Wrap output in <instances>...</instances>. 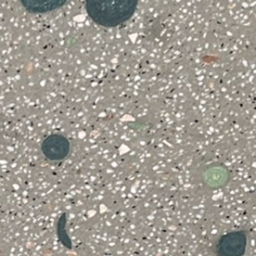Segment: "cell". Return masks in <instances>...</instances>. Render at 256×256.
Listing matches in <instances>:
<instances>
[{
  "label": "cell",
  "mask_w": 256,
  "mask_h": 256,
  "mask_svg": "<svg viewBox=\"0 0 256 256\" xmlns=\"http://www.w3.org/2000/svg\"><path fill=\"white\" fill-rule=\"evenodd\" d=\"M231 181V173L222 164H212L206 167L201 174L202 184L209 190L221 189Z\"/></svg>",
  "instance_id": "3"
},
{
  "label": "cell",
  "mask_w": 256,
  "mask_h": 256,
  "mask_svg": "<svg viewBox=\"0 0 256 256\" xmlns=\"http://www.w3.org/2000/svg\"><path fill=\"white\" fill-rule=\"evenodd\" d=\"M22 6L31 13H47L62 7L67 0H19Z\"/></svg>",
  "instance_id": "5"
},
{
  "label": "cell",
  "mask_w": 256,
  "mask_h": 256,
  "mask_svg": "<svg viewBox=\"0 0 256 256\" xmlns=\"http://www.w3.org/2000/svg\"><path fill=\"white\" fill-rule=\"evenodd\" d=\"M138 0H85L88 16L103 27H116L131 18Z\"/></svg>",
  "instance_id": "1"
},
{
  "label": "cell",
  "mask_w": 256,
  "mask_h": 256,
  "mask_svg": "<svg viewBox=\"0 0 256 256\" xmlns=\"http://www.w3.org/2000/svg\"><path fill=\"white\" fill-rule=\"evenodd\" d=\"M41 150L48 160L61 161L69 155L70 143L63 135L52 134L42 142Z\"/></svg>",
  "instance_id": "4"
},
{
  "label": "cell",
  "mask_w": 256,
  "mask_h": 256,
  "mask_svg": "<svg viewBox=\"0 0 256 256\" xmlns=\"http://www.w3.org/2000/svg\"><path fill=\"white\" fill-rule=\"evenodd\" d=\"M106 256H108V255H106Z\"/></svg>",
  "instance_id": "6"
},
{
  "label": "cell",
  "mask_w": 256,
  "mask_h": 256,
  "mask_svg": "<svg viewBox=\"0 0 256 256\" xmlns=\"http://www.w3.org/2000/svg\"><path fill=\"white\" fill-rule=\"evenodd\" d=\"M247 244L248 230L237 229L221 235L212 246V252L215 256H244Z\"/></svg>",
  "instance_id": "2"
}]
</instances>
